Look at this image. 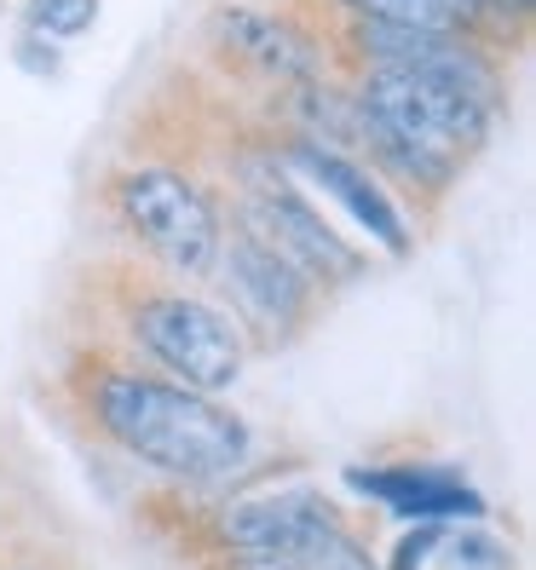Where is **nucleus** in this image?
<instances>
[{
    "mask_svg": "<svg viewBox=\"0 0 536 570\" xmlns=\"http://www.w3.org/2000/svg\"><path fill=\"white\" fill-rule=\"evenodd\" d=\"M352 110H358V145L370 150L363 167L392 174L398 185L421 196H439L461 179L467 156L496 132V87L370 63Z\"/></svg>",
    "mask_w": 536,
    "mask_h": 570,
    "instance_id": "2",
    "label": "nucleus"
},
{
    "mask_svg": "<svg viewBox=\"0 0 536 570\" xmlns=\"http://www.w3.org/2000/svg\"><path fill=\"white\" fill-rule=\"evenodd\" d=\"M283 161H289V174L306 185V190L329 196V203L341 208V214H347L376 248H387V254H410V243H416L410 214L398 208V196L387 190V179L376 174V167H363L352 150H334V145H318V139L289 145Z\"/></svg>",
    "mask_w": 536,
    "mask_h": 570,
    "instance_id": "7",
    "label": "nucleus"
},
{
    "mask_svg": "<svg viewBox=\"0 0 536 570\" xmlns=\"http://www.w3.org/2000/svg\"><path fill=\"white\" fill-rule=\"evenodd\" d=\"M7 570H36V564H7Z\"/></svg>",
    "mask_w": 536,
    "mask_h": 570,
    "instance_id": "15",
    "label": "nucleus"
},
{
    "mask_svg": "<svg viewBox=\"0 0 536 570\" xmlns=\"http://www.w3.org/2000/svg\"><path fill=\"white\" fill-rule=\"evenodd\" d=\"M18 63H29V70H41V76H52V70H58V58H52V52H41V41H23V47H18Z\"/></svg>",
    "mask_w": 536,
    "mask_h": 570,
    "instance_id": "14",
    "label": "nucleus"
},
{
    "mask_svg": "<svg viewBox=\"0 0 536 570\" xmlns=\"http://www.w3.org/2000/svg\"><path fill=\"white\" fill-rule=\"evenodd\" d=\"M110 208L121 230L139 243L162 272H174L185 283L214 277V259L225 243V214L220 203L179 167H127L110 185Z\"/></svg>",
    "mask_w": 536,
    "mask_h": 570,
    "instance_id": "4",
    "label": "nucleus"
},
{
    "mask_svg": "<svg viewBox=\"0 0 536 570\" xmlns=\"http://www.w3.org/2000/svg\"><path fill=\"white\" fill-rule=\"evenodd\" d=\"M237 225H248L260 243H272L294 272H306L318 288H341V283L363 277V254L318 214L306 185L289 174V161L248 167V190H243Z\"/></svg>",
    "mask_w": 536,
    "mask_h": 570,
    "instance_id": "5",
    "label": "nucleus"
},
{
    "mask_svg": "<svg viewBox=\"0 0 536 570\" xmlns=\"http://www.w3.org/2000/svg\"><path fill=\"white\" fill-rule=\"evenodd\" d=\"M98 12V0H23V29L29 41H81Z\"/></svg>",
    "mask_w": 536,
    "mask_h": 570,
    "instance_id": "12",
    "label": "nucleus"
},
{
    "mask_svg": "<svg viewBox=\"0 0 536 570\" xmlns=\"http://www.w3.org/2000/svg\"><path fill=\"white\" fill-rule=\"evenodd\" d=\"M347 484L416 524H450V519L479 524L485 519V495L461 473H450V466H352Z\"/></svg>",
    "mask_w": 536,
    "mask_h": 570,
    "instance_id": "9",
    "label": "nucleus"
},
{
    "mask_svg": "<svg viewBox=\"0 0 536 570\" xmlns=\"http://www.w3.org/2000/svg\"><path fill=\"white\" fill-rule=\"evenodd\" d=\"M87 415L127 461L191 490L237 484L254 461V426L237 410L150 368H98L87 381Z\"/></svg>",
    "mask_w": 536,
    "mask_h": 570,
    "instance_id": "1",
    "label": "nucleus"
},
{
    "mask_svg": "<svg viewBox=\"0 0 536 570\" xmlns=\"http://www.w3.org/2000/svg\"><path fill=\"white\" fill-rule=\"evenodd\" d=\"M127 341L145 357L150 375H167L191 392H231L248 368V341L214 299L156 288L127 306Z\"/></svg>",
    "mask_w": 536,
    "mask_h": 570,
    "instance_id": "3",
    "label": "nucleus"
},
{
    "mask_svg": "<svg viewBox=\"0 0 536 570\" xmlns=\"http://www.w3.org/2000/svg\"><path fill=\"white\" fill-rule=\"evenodd\" d=\"M358 23H387V29H421V36H461L474 41L479 18L461 0H341Z\"/></svg>",
    "mask_w": 536,
    "mask_h": 570,
    "instance_id": "11",
    "label": "nucleus"
},
{
    "mask_svg": "<svg viewBox=\"0 0 536 570\" xmlns=\"http://www.w3.org/2000/svg\"><path fill=\"white\" fill-rule=\"evenodd\" d=\"M214 41L248 63L260 76H277V81H318V47L300 36L294 23L272 18V12H254V7H220L208 18Z\"/></svg>",
    "mask_w": 536,
    "mask_h": 570,
    "instance_id": "10",
    "label": "nucleus"
},
{
    "mask_svg": "<svg viewBox=\"0 0 536 570\" xmlns=\"http://www.w3.org/2000/svg\"><path fill=\"white\" fill-rule=\"evenodd\" d=\"M341 530V524H334ZM329 535V530H323ZM323 535H312L306 548H272V553H225V570H312V553Z\"/></svg>",
    "mask_w": 536,
    "mask_h": 570,
    "instance_id": "13",
    "label": "nucleus"
},
{
    "mask_svg": "<svg viewBox=\"0 0 536 570\" xmlns=\"http://www.w3.org/2000/svg\"><path fill=\"white\" fill-rule=\"evenodd\" d=\"M334 524H347V519L323 490L289 484V490L231 495L214 519V542L225 553H272V548H306L312 535H323Z\"/></svg>",
    "mask_w": 536,
    "mask_h": 570,
    "instance_id": "8",
    "label": "nucleus"
},
{
    "mask_svg": "<svg viewBox=\"0 0 536 570\" xmlns=\"http://www.w3.org/2000/svg\"><path fill=\"white\" fill-rule=\"evenodd\" d=\"M214 283L225 288V306H231L225 317L243 328V341H260V346L294 341L318 312V283L306 272H294L272 243H260L237 219H231L225 243H220Z\"/></svg>",
    "mask_w": 536,
    "mask_h": 570,
    "instance_id": "6",
    "label": "nucleus"
}]
</instances>
